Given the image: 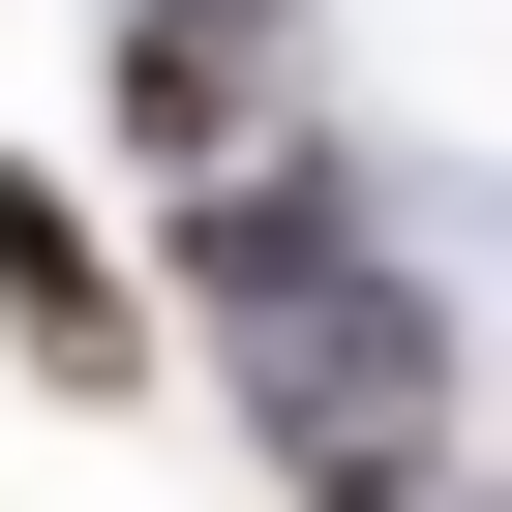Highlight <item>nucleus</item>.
Segmentation results:
<instances>
[{
    "mask_svg": "<svg viewBox=\"0 0 512 512\" xmlns=\"http://www.w3.org/2000/svg\"><path fill=\"white\" fill-rule=\"evenodd\" d=\"M0 302H31V332H61V362H91V392H121V302H91V241H61V211H31V181H0Z\"/></svg>",
    "mask_w": 512,
    "mask_h": 512,
    "instance_id": "obj_2",
    "label": "nucleus"
},
{
    "mask_svg": "<svg viewBox=\"0 0 512 512\" xmlns=\"http://www.w3.org/2000/svg\"><path fill=\"white\" fill-rule=\"evenodd\" d=\"M211 302H272V362H241V392H272V452H302L332 512H422V422H452V332L332 272V211H241V241H211Z\"/></svg>",
    "mask_w": 512,
    "mask_h": 512,
    "instance_id": "obj_1",
    "label": "nucleus"
}]
</instances>
